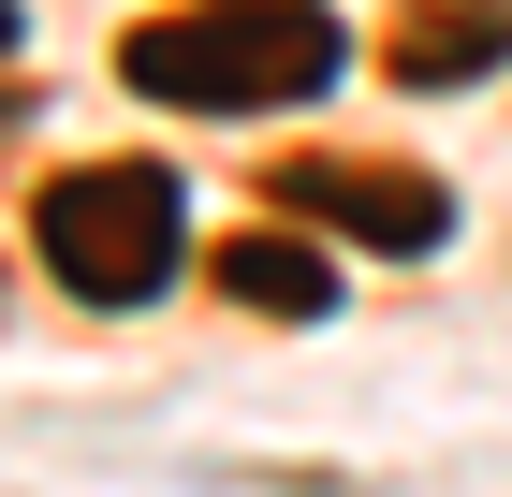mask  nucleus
Returning <instances> with one entry per match:
<instances>
[{"instance_id": "obj_1", "label": "nucleus", "mask_w": 512, "mask_h": 497, "mask_svg": "<svg viewBox=\"0 0 512 497\" xmlns=\"http://www.w3.org/2000/svg\"><path fill=\"white\" fill-rule=\"evenodd\" d=\"M132 88H147V103H205V117L308 103V88H337V15H308V0L161 15V30H132Z\"/></svg>"}, {"instance_id": "obj_2", "label": "nucleus", "mask_w": 512, "mask_h": 497, "mask_svg": "<svg viewBox=\"0 0 512 497\" xmlns=\"http://www.w3.org/2000/svg\"><path fill=\"white\" fill-rule=\"evenodd\" d=\"M44 264L74 278L88 307H147L161 278L191 264L176 176H161V161H88V176H59V191H44Z\"/></svg>"}, {"instance_id": "obj_3", "label": "nucleus", "mask_w": 512, "mask_h": 497, "mask_svg": "<svg viewBox=\"0 0 512 497\" xmlns=\"http://www.w3.org/2000/svg\"><path fill=\"white\" fill-rule=\"evenodd\" d=\"M278 191L308 205V220L366 234V249H439V234H454V205H439V176H410V161H293Z\"/></svg>"}, {"instance_id": "obj_4", "label": "nucleus", "mask_w": 512, "mask_h": 497, "mask_svg": "<svg viewBox=\"0 0 512 497\" xmlns=\"http://www.w3.org/2000/svg\"><path fill=\"white\" fill-rule=\"evenodd\" d=\"M220 293L264 307V322H308V307H337V264L293 249V234H235V249H220Z\"/></svg>"}, {"instance_id": "obj_5", "label": "nucleus", "mask_w": 512, "mask_h": 497, "mask_svg": "<svg viewBox=\"0 0 512 497\" xmlns=\"http://www.w3.org/2000/svg\"><path fill=\"white\" fill-rule=\"evenodd\" d=\"M0 44H15V0H0Z\"/></svg>"}]
</instances>
